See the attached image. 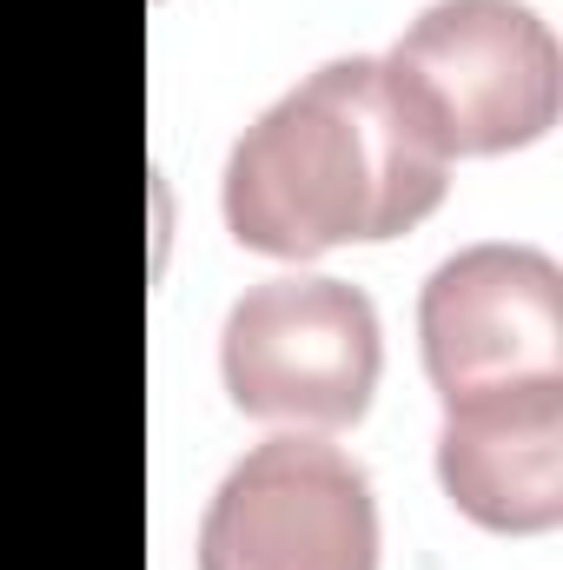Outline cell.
<instances>
[{
  "label": "cell",
  "mask_w": 563,
  "mask_h": 570,
  "mask_svg": "<svg viewBox=\"0 0 563 570\" xmlns=\"http://www.w3.org/2000/svg\"><path fill=\"white\" fill-rule=\"evenodd\" d=\"M451 159L392 87L378 53L312 67L233 140L219 213L246 253L318 259L378 246L444 206Z\"/></svg>",
  "instance_id": "obj_1"
},
{
  "label": "cell",
  "mask_w": 563,
  "mask_h": 570,
  "mask_svg": "<svg viewBox=\"0 0 563 570\" xmlns=\"http://www.w3.org/2000/svg\"><path fill=\"white\" fill-rule=\"evenodd\" d=\"M385 73L444 159L524 153L563 107L557 33L524 0H431L385 53Z\"/></svg>",
  "instance_id": "obj_2"
},
{
  "label": "cell",
  "mask_w": 563,
  "mask_h": 570,
  "mask_svg": "<svg viewBox=\"0 0 563 570\" xmlns=\"http://www.w3.org/2000/svg\"><path fill=\"white\" fill-rule=\"evenodd\" d=\"M385 372L378 305L332 273H279L239 292L219 332L226 399L285 431H345L372 412Z\"/></svg>",
  "instance_id": "obj_3"
},
{
  "label": "cell",
  "mask_w": 563,
  "mask_h": 570,
  "mask_svg": "<svg viewBox=\"0 0 563 570\" xmlns=\"http://www.w3.org/2000/svg\"><path fill=\"white\" fill-rule=\"evenodd\" d=\"M199 570H378V498L318 431L253 444L213 491Z\"/></svg>",
  "instance_id": "obj_4"
},
{
  "label": "cell",
  "mask_w": 563,
  "mask_h": 570,
  "mask_svg": "<svg viewBox=\"0 0 563 570\" xmlns=\"http://www.w3.org/2000/svg\"><path fill=\"white\" fill-rule=\"evenodd\" d=\"M418 352L437 405L563 372V273L544 246L484 239L418 292Z\"/></svg>",
  "instance_id": "obj_5"
},
{
  "label": "cell",
  "mask_w": 563,
  "mask_h": 570,
  "mask_svg": "<svg viewBox=\"0 0 563 570\" xmlns=\"http://www.w3.org/2000/svg\"><path fill=\"white\" fill-rule=\"evenodd\" d=\"M444 498L497 538H544L563 524V372L517 379L444 405Z\"/></svg>",
  "instance_id": "obj_6"
}]
</instances>
